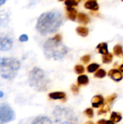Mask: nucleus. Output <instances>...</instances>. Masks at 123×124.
I'll return each instance as SVG.
<instances>
[{
	"label": "nucleus",
	"instance_id": "nucleus-1",
	"mask_svg": "<svg viewBox=\"0 0 123 124\" xmlns=\"http://www.w3.org/2000/svg\"><path fill=\"white\" fill-rule=\"evenodd\" d=\"M62 23V15L59 12H48L43 13L38 19L37 31L42 35L56 32Z\"/></svg>",
	"mask_w": 123,
	"mask_h": 124
},
{
	"label": "nucleus",
	"instance_id": "nucleus-2",
	"mask_svg": "<svg viewBox=\"0 0 123 124\" xmlns=\"http://www.w3.org/2000/svg\"><path fill=\"white\" fill-rule=\"evenodd\" d=\"M68 48L61 41L54 38L48 39L43 44V52L47 59L55 60L62 59L67 53Z\"/></svg>",
	"mask_w": 123,
	"mask_h": 124
},
{
	"label": "nucleus",
	"instance_id": "nucleus-3",
	"mask_svg": "<svg viewBox=\"0 0 123 124\" xmlns=\"http://www.w3.org/2000/svg\"><path fill=\"white\" fill-rule=\"evenodd\" d=\"M28 81L30 86L38 92L46 91L51 84L45 71L39 68H34L30 70Z\"/></svg>",
	"mask_w": 123,
	"mask_h": 124
},
{
	"label": "nucleus",
	"instance_id": "nucleus-4",
	"mask_svg": "<svg viewBox=\"0 0 123 124\" xmlns=\"http://www.w3.org/2000/svg\"><path fill=\"white\" fill-rule=\"evenodd\" d=\"M20 68V61L13 57L2 58L0 61V75L7 80L14 78Z\"/></svg>",
	"mask_w": 123,
	"mask_h": 124
},
{
	"label": "nucleus",
	"instance_id": "nucleus-5",
	"mask_svg": "<svg viewBox=\"0 0 123 124\" xmlns=\"http://www.w3.org/2000/svg\"><path fill=\"white\" fill-rule=\"evenodd\" d=\"M56 124H78L79 121L75 113L69 108L57 107L53 111Z\"/></svg>",
	"mask_w": 123,
	"mask_h": 124
},
{
	"label": "nucleus",
	"instance_id": "nucleus-6",
	"mask_svg": "<svg viewBox=\"0 0 123 124\" xmlns=\"http://www.w3.org/2000/svg\"><path fill=\"white\" fill-rule=\"evenodd\" d=\"M16 115L12 108L8 105L0 106V124H7L13 121Z\"/></svg>",
	"mask_w": 123,
	"mask_h": 124
},
{
	"label": "nucleus",
	"instance_id": "nucleus-7",
	"mask_svg": "<svg viewBox=\"0 0 123 124\" xmlns=\"http://www.w3.org/2000/svg\"><path fill=\"white\" fill-rule=\"evenodd\" d=\"M13 46V41L8 37L0 38V51L7 52L12 49Z\"/></svg>",
	"mask_w": 123,
	"mask_h": 124
},
{
	"label": "nucleus",
	"instance_id": "nucleus-8",
	"mask_svg": "<svg viewBox=\"0 0 123 124\" xmlns=\"http://www.w3.org/2000/svg\"><path fill=\"white\" fill-rule=\"evenodd\" d=\"M108 75L115 81H120L123 79L122 73L117 69H112V70H109Z\"/></svg>",
	"mask_w": 123,
	"mask_h": 124
},
{
	"label": "nucleus",
	"instance_id": "nucleus-9",
	"mask_svg": "<svg viewBox=\"0 0 123 124\" xmlns=\"http://www.w3.org/2000/svg\"><path fill=\"white\" fill-rule=\"evenodd\" d=\"M31 124H53L51 119L46 116H38L36 117Z\"/></svg>",
	"mask_w": 123,
	"mask_h": 124
},
{
	"label": "nucleus",
	"instance_id": "nucleus-10",
	"mask_svg": "<svg viewBox=\"0 0 123 124\" xmlns=\"http://www.w3.org/2000/svg\"><path fill=\"white\" fill-rule=\"evenodd\" d=\"M104 102V99L102 96L101 95H96V96H94L92 100H91V104H92V106L94 108H99L101 105H103Z\"/></svg>",
	"mask_w": 123,
	"mask_h": 124
},
{
	"label": "nucleus",
	"instance_id": "nucleus-11",
	"mask_svg": "<svg viewBox=\"0 0 123 124\" xmlns=\"http://www.w3.org/2000/svg\"><path fill=\"white\" fill-rule=\"evenodd\" d=\"M85 7L86 9H91V10L96 11V10L99 9V4H98V3H97L96 1L90 0V1H88L87 2H86Z\"/></svg>",
	"mask_w": 123,
	"mask_h": 124
},
{
	"label": "nucleus",
	"instance_id": "nucleus-12",
	"mask_svg": "<svg viewBox=\"0 0 123 124\" xmlns=\"http://www.w3.org/2000/svg\"><path fill=\"white\" fill-rule=\"evenodd\" d=\"M67 16L70 20H75L77 17V11L73 7H67Z\"/></svg>",
	"mask_w": 123,
	"mask_h": 124
},
{
	"label": "nucleus",
	"instance_id": "nucleus-13",
	"mask_svg": "<svg viewBox=\"0 0 123 124\" xmlns=\"http://www.w3.org/2000/svg\"><path fill=\"white\" fill-rule=\"evenodd\" d=\"M49 97L51 100H61V99L65 98L66 94H65V93H64L62 92H56L50 93L49 94Z\"/></svg>",
	"mask_w": 123,
	"mask_h": 124
},
{
	"label": "nucleus",
	"instance_id": "nucleus-14",
	"mask_svg": "<svg viewBox=\"0 0 123 124\" xmlns=\"http://www.w3.org/2000/svg\"><path fill=\"white\" fill-rule=\"evenodd\" d=\"M96 48H97V49L100 54H106L108 53V44H107V43H105V42L100 43L99 44H98Z\"/></svg>",
	"mask_w": 123,
	"mask_h": 124
},
{
	"label": "nucleus",
	"instance_id": "nucleus-15",
	"mask_svg": "<svg viewBox=\"0 0 123 124\" xmlns=\"http://www.w3.org/2000/svg\"><path fill=\"white\" fill-rule=\"evenodd\" d=\"M77 17H78V20L80 23H83V24L86 25V24L88 23L90 21L88 16L84 13H79Z\"/></svg>",
	"mask_w": 123,
	"mask_h": 124
},
{
	"label": "nucleus",
	"instance_id": "nucleus-16",
	"mask_svg": "<svg viewBox=\"0 0 123 124\" xmlns=\"http://www.w3.org/2000/svg\"><path fill=\"white\" fill-rule=\"evenodd\" d=\"M76 32L78 33V35H80L83 37H86L88 34V29L85 27L80 26L76 28Z\"/></svg>",
	"mask_w": 123,
	"mask_h": 124
},
{
	"label": "nucleus",
	"instance_id": "nucleus-17",
	"mask_svg": "<svg viewBox=\"0 0 123 124\" xmlns=\"http://www.w3.org/2000/svg\"><path fill=\"white\" fill-rule=\"evenodd\" d=\"M122 116L120 113H117V112H112V115H111V117H110V119L113 122H115V123H117V122H120L121 120H122Z\"/></svg>",
	"mask_w": 123,
	"mask_h": 124
},
{
	"label": "nucleus",
	"instance_id": "nucleus-18",
	"mask_svg": "<svg viewBox=\"0 0 123 124\" xmlns=\"http://www.w3.org/2000/svg\"><path fill=\"white\" fill-rule=\"evenodd\" d=\"M88 78L86 75H81L78 78V83L79 85H86L88 84Z\"/></svg>",
	"mask_w": 123,
	"mask_h": 124
},
{
	"label": "nucleus",
	"instance_id": "nucleus-19",
	"mask_svg": "<svg viewBox=\"0 0 123 124\" xmlns=\"http://www.w3.org/2000/svg\"><path fill=\"white\" fill-rule=\"evenodd\" d=\"M113 52H114V54L116 56H118V57H122V56H123V47L120 45H116L114 47V49H113Z\"/></svg>",
	"mask_w": 123,
	"mask_h": 124
},
{
	"label": "nucleus",
	"instance_id": "nucleus-20",
	"mask_svg": "<svg viewBox=\"0 0 123 124\" xmlns=\"http://www.w3.org/2000/svg\"><path fill=\"white\" fill-rule=\"evenodd\" d=\"M113 59V55L111 53H107L106 54H104V56L102 57V61L104 63H110L112 62Z\"/></svg>",
	"mask_w": 123,
	"mask_h": 124
},
{
	"label": "nucleus",
	"instance_id": "nucleus-21",
	"mask_svg": "<svg viewBox=\"0 0 123 124\" xmlns=\"http://www.w3.org/2000/svg\"><path fill=\"white\" fill-rule=\"evenodd\" d=\"M99 68V65L96 63H92V64H90L87 67V70L88 73H94Z\"/></svg>",
	"mask_w": 123,
	"mask_h": 124
},
{
	"label": "nucleus",
	"instance_id": "nucleus-22",
	"mask_svg": "<svg viewBox=\"0 0 123 124\" xmlns=\"http://www.w3.org/2000/svg\"><path fill=\"white\" fill-rule=\"evenodd\" d=\"M94 76L96 78H103L104 77L106 76V71L103 69H99L98 70L95 74H94Z\"/></svg>",
	"mask_w": 123,
	"mask_h": 124
},
{
	"label": "nucleus",
	"instance_id": "nucleus-23",
	"mask_svg": "<svg viewBox=\"0 0 123 124\" xmlns=\"http://www.w3.org/2000/svg\"><path fill=\"white\" fill-rule=\"evenodd\" d=\"M78 1L76 0H66L65 1V5L67 7H73L75 6H78Z\"/></svg>",
	"mask_w": 123,
	"mask_h": 124
},
{
	"label": "nucleus",
	"instance_id": "nucleus-24",
	"mask_svg": "<svg viewBox=\"0 0 123 124\" xmlns=\"http://www.w3.org/2000/svg\"><path fill=\"white\" fill-rule=\"evenodd\" d=\"M74 70H75V72L77 74H82V73L84 72V70H85L84 67L82 66V65H75Z\"/></svg>",
	"mask_w": 123,
	"mask_h": 124
},
{
	"label": "nucleus",
	"instance_id": "nucleus-25",
	"mask_svg": "<svg viewBox=\"0 0 123 124\" xmlns=\"http://www.w3.org/2000/svg\"><path fill=\"white\" fill-rule=\"evenodd\" d=\"M84 113L86 116H88L90 118H92L94 117V111L91 108H88L84 111Z\"/></svg>",
	"mask_w": 123,
	"mask_h": 124
},
{
	"label": "nucleus",
	"instance_id": "nucleus-26",
	"mask_svg": "<svg viewBox=\"0 0 123 124\" xmlns=\"http://www.w3.org/2000/svg\"><path fill=\"white\" fill-rule=\"evenodd\" d=\"M117 95L116 94H113L109 96V97L106 99V102H107V103H112L113 101L117 98Z\"/></svg>",
	"mask_w": 123,
	"mask_h": 124
},
{
	"label": "nucleus",
	"instance_id": "nucleus-27",
	"mask_svg": "<svg viewBox=\"0 0 123 124\" xmlns=\"http://www.w3.org/2000/svg\"><path fill=\"white\" fill-rule=\"evenodd\" d=\"M109 110V108L108 107V105H103V107H101V110L99 111V115H101V114H103V113H107Z\"/></svg>",
	"mask_w": 123,
	"mask_h": 124
},
{
	"label": "nucleus",
	"instance_id": "nucleus-28",
	"mask_svg": "<svg viewBox=\"0 0 123 124\" xmlns=\"http://www.w3.org/2000/svg\"><path fill=\"white\" fill-rule=\"evenodd\" d=\"M91 60V56L90 55H84L83 57H81V61H83L85 64H87Z\"/></svg>",
	"mask_w": 123,
	"mask_h": 124
},
{
	"label": "nucleus",
	"instance_id": "nucleus-29",
	"mask_svg": "<svg viewBox=\"0 0 123 124\" xmlns=\"http://www.w3.org/2000/svg\"><path fill=\"white\" fill-rule=\"evenodd\" d=\"M72 92L75 95H77L79 93V88L76 85H72Z\"/></svg>",
	"mask_w": 123,
	"mask_h": 124
},
{
	"label": "nucleus",
	"instance_id": "nucleus-30",
	"mask_svg": "<svg viewBox=\"0 0 123 124\" xmlns=\"http://www.w3.org/2000/svg\"><path fill=\"white\" fill-rule=\"evenodd\" d=\"M19 40L21 42H25V41H27L28 40V36L26 35V34H22L20 36L19 38Z\"/></svg>",
	"mask_w": 123,
	"mask_h": 124
},
{
	"label": "nucleus",
	"instance_id": "nucleus-31",
	"mask_svg": "<svg viewBox=\"0 0 123 124\" xmlns=\"http://www.w3.org/2000/svg\"><path fill=\"white\" fill-rule=\"evenodd\" d=\"M54 39L55 40H57V41H62V36H61V35H59V34H57V35L54 37Z\"/></svg>",
	"mask_w": 123,
	"mask_h": 124
},
{
	"label": "nucleus",
	"instance_id": "nucleus-32",
	"mask_svg": "<svg viewBox=\"0 0 123 124\" xmlns=\"http://www.w3.org/2000/svg\"><path fill=\"white\" fill-rule=\"evenodd\" d=\"M106 123H107V121H105V120L102 119V120L99 121L97 122V124H106Z\"/></svg>",
	"mask_w": 123,
	"mask_h": 124
},
{
	"label": "nucleus",
	"instance_id": "nucleus-33",
	"mask_svg": "<svg viewBox=\"0 0 123 124\" xmlns=\"http://www.w3.org/2000/svg\"><path fill=\"white\" fill-rule=\"evenodd\" d=\"M6 2V0H0V6L3 5Z\"/></svg>",
	"mask_w": 123,
	"mask_h": 124
},
{
	"label": "nucleus",
	"instance_id": "nucleus-34",
	"mask_svg": "<svg viewBox=\"0 0 123 124\" xmlns=\"http://www.w3.org/2000/svg\"><path fill=\"white\" fill-rule=\"evenodd\" d=\"M106 124H114V122L113 121H112L111 120L110 121H107V123Z\"/></svg>",
	"mask_w": 123,
	"mask_h": 124
},
{
	"label": "nucleus",
	"instance_id": "nucleus-35",
	"mask_svg": "<svg viewBox=\"0 0 123 124\" xmlns=\"http://www.w3.org/2000/svg\"><path fill=\"white\" fill-rule=\"evenodd\" d=\"M3 97H4V93L1 91H0V98H2Z\"/></svg>",
	"mask_w": 123,
	"mask_h": 124
},
{
	"label": "nucleus",
	"instance_id": "nucleus-36",
	"mask_svg": "<svg viewBox=\"0 0 123 124\" xmlns=\"http://www.w3.org/2000/svg\"><path fill=\"white\" fill-rule=\"evenodd\" d=\"M120 70L121 72H123V64L120 67Z\"/></svg>",
	"mask_w": 123,
	"mask_h": 124
},
{
	"label": "nucleus",
	"instance_id": "nucleus-37",
	"mask_svg": "<svg viewBox=\"0 0 123 124\" xmlns=\"http://www.w3.org/2000/svg\"><path fill=\"white\" fill-rule=\"evenodd\" d=\"M86 124H94V123H92V122H91V121H88V122L86 123Z\"/></svg>",
	"mask_w": 123,
	"mask_h": 124
},
{
	"label": "nucleus",
	"instance_id": "nucleus-38",
	"mask_svg": "<svg viewBox=\"0 0 123 124\" xmlns=\"http://www.w3.org/2000/svg\"><path fill=\"white\" fill-rule=\"evenodd\" d=\"M76 1H78V2H79V1H80V0H76Z\"/></svg>",
	"mask_w": 123,
	"mask_h": 124
},
{
	"label": "nucleus",
	"instance_id": "nucleus-39",
	"mask_svg": "<svg viewBox=\"0 0 123 124\" xmlns=\"http://www.w3.org/2000/svg\"><path fill=\"white\" fill-rule=\"evenodd\" d=\"M59 1H64V0H59Z\"/></svg>",
	"mask_w": 123,
	"mask_h": 124
},
{
	"label": "nucleus",
	"instance_id": "nucleus-40",
	"mask_svg": "<svg viewBox=\"0 0 123 124\" xmlns=\"http://www.w3.org/2000/svg\"><path fill=\"white\" fill-rule=\"evenodd\" d=\"M93 1H96V0H93Z\"/></svg>",
	"mask_w": 123,
	"mask_h": 124
},
{
	"label": "nucleus",
	"instance_id": "nucleus-41",
	"mask_svg": "<svg viewBox=\"0 0 123 124\" xmlns=\"http://www.w3.org/2000/svg\"><path fill=\"white\" fill-rule=\"evenodd\" d=\"M122 1H123V0H122Z\"/></svg>",
	"mask_w": 123,
	"mask_h": 124
}]
</instances>
